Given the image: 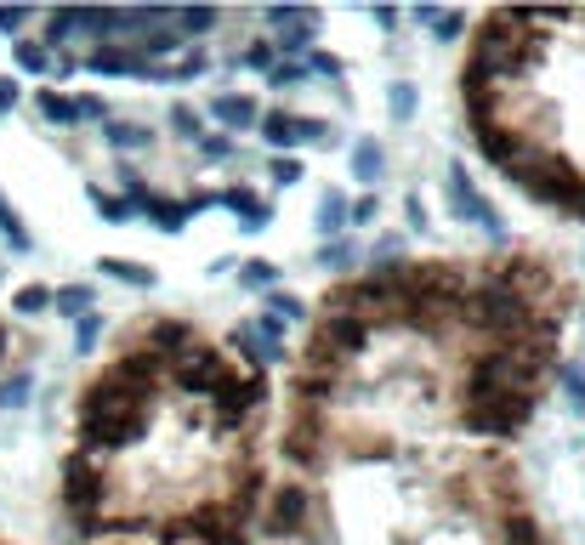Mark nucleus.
Returning <instances> with one entry per match:
<instances>
[{
	"mask_svg": "<svg viewBox=\"0 0 585 545\" xmlns=\"http://www.w3.org/2000/svg\"><path fill=\"white\" fill-rule=\"evenodd\" d=\"M455 91L483 165L546 216L585 228V6L483 12Z\"/></svg>",
	"mask_w": 585,
	"mask_h": 545,
	"instance_id": "nucleus-3",
	"label": "nucleus"
},
{
	"mask_svg": "<svg viewBox=\"0 0 585 545\" xmlns=\"http://www.w3.org/2000/svg\"><path fill=\"white\" fill-rule=\"evenodd\" d=\"M0 545H23V540H12V534H0Z\"/></svg>",
	"mask_w": 585,
	"mask_h": 545,
	"instance_id": "nucleus-5",
	"label": "nucleus"
},
{
	"mask_svg": "<svg viewBox=\"0 0 585 545\" xmlns=\"http://www.w3.org/2000/svg\"><path fill=\"white\" fill-rule=\"evenodd\" d=\"M18 324H12V318H0V370H6V364H12V358H18Z\"/></svg>",
	"mask_w": 585,
	"mask_h": 545,
	"instance_id": "nucleus-4",
	"label": "nucleus"
},
{
	"mask_svg": "<svg viewBox=\"0 0 585 545\" xmlns=\"http://www.w3.org/2000/svg\"><path fill=\"white\" fill-rule=\"evenodd\" d=\"M273 421L267 352L188 313H137L74 387L57 460L63 540L256 545Z\"/></svg>",
	"mask_w": 585,
	"mask_h": 545,
	"instance_id": "nucleus-2",
	"label": "nucleus"
},
{
	"mask_svg": "<svg viewBox=\"0 0 585 545\" xmlns=\"http://www.w3.org/2000/svg\"><path fill=\"white\" fill-rule=\"evenodd\" d=\"M580 279L500 245L324 284L273 421L256 545H557L529 472Z\"/></svg>",
	"mask_w": 585,
	"mask_h": 545,
	"instance_id": "nucleus-1",
	"label": "nucleus"
}]
</instances>
